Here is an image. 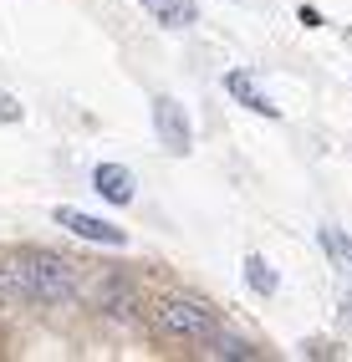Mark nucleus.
<instances>
[{"label": "nucleus", "instance_id": "nucleus-1", "mask_svg": "<svg viewBox=\"0 0 352 362\" xmlns=\"http://www.w3.org/2000/svg\"><path fill=\"white\" fill-rule=\"evenodd\" d=\"M148 322H153L158 337H169V342H209V337L220 332L209 301H199V296H158L148 306Z\"/></svg>", "mask_w": 352, "mask_h": 362}, {"label": "nucleus", "instance_id": "nucleus-2", "mask_svg": "<svg viewBox=\"0 0 352 362\" xmlns=\"http://www.w3.org/2000/svg\"><path fill=\"white\" fill-rule=\"evenodd\" d=\"M26 271H31V306H66L82 296V276L72 260H61L52 250H31L26 255Z\"/></svg>", "mask_w": 352, "mask_h": 362}, {"label": "nucleus", "instance_id": "nucleus-3", "mask_svg": "<svg viewBox=\"0 0 352 362\" xmlns=\"http://www.w3.org/2000/svg\"><path fill=\"white\" fill-rule=\"evenodd\" d=\"M148 112H153V133H158L163 148H169L174 158H189V153H194V128H189V112H184V103L169 98V92H158Z\"/></svg>", "mask_w": 352, "mask_h": 362}, {"label": "nucleus", "instance_id": "nucleus-4", "mask_svg": "<svg viewBox=\"0 0 352 362\" xmlns=\"http://www.w3.org/2000/svg\"><path fill=\"white\" fill-rule=\"evenodd\" d=\"M52 220H57L61 230H72L77 240H92V245H128L123 225H107V220H98V214H87V209L57 204V209H52Z\"/></svg>", "mask_w": 352, "mask_h": 362}, {"label": "nucleus", "instance_id": "nucleus-5", "mask_svg": "<svg viewBox=\"0 0 352 362\" xmlns=\"http://www.w3.org/2000/svg\"><path fill=\"white\" fill-rule=\"evenodd\" d=\"M92 189H98L107 204H117V209L138 199V184H133V174L123 163H98V168H92Z\"/></svg>", "mask_w": 352, "mask_h": 362}, {"label": "nucleus", "instance_id": "nucleus-6", "mask_svg": "<svg viewBox=\"0 0 352 362\" xmlns=\"http://www.w3.org/2000/svg\"><path fill=\"white\" fill-rule=\"evenodd\" d=\"M0 306H31L26 255H0Z\"/></svg>", "mask_w": 352, "mask_h": 362}, {"label": "nucleus", "instance_id": "nucleus-7", "mask_svg": "<svg viewBox=\"0 0 352 362\" xmlns=\"http://www.w3.org/2000/svg\"><path fill=\"white\" fill-rule=\"evenodd\" d=\"M143 11L158 21L163 31H189L194 21H199V6H194V0H143Z\"/></svg>", "mask_w": 352, "mask_h": 362}, {"label": "nucleus", "instance_id": "nucleus-8", "mask_svg": "<svg viewBox=\"0 0 352 362\" xmlns=\"http://www.w3.org/2000/svg\"><path fill=\"white\" fill-rule=\"evenodd\" d=\"M225 92H230V98L240 103V107L261 112V117H281V107H276V103L266 98V92H261V87H255V82L245 77V71H225Z\"/></svg>", "mask_w": 352, "mask_h": 362}, {"label": "nucleus", "instance_id": "nucleus-9", "mask_svg": "<svg viewBox=\"0 0 352 362\" xmlns=\"http://www.w3.org/2000/svg\"><path fill=\"white\" fill-rule=\"evenodd\" d=\"M98 301H102V311H107L112 322H123V327H138V296H133V286H123V281H102Z\"/></svg>", "mask_w": 352, "mask_h": 362}, {"label": "nucleus", "instance_id": "nucleus-10", "mask_svg": "<svg viewBox=\"0 0 352 362\" xmlns=\"http://www.w3.org/2000/svg\"><path fill=\"white\" fill-rule=\"evenodd\" d=\"M240 276H245V286H250L255 296H276V291H281V276L271 271L266 255H245V260H240Z\"/></svg>", "mask_w": 352, "mask_h": 362}, {"label": "nucleus", "instance_id": "nucleus-11", "mask_svg": "<svg viewBox=\"0 0 352 362\" xmlns=\"http://www.w3.org/2000/svg\"><path fill=\"white\" fill-rule=\"evenodd\" d=\"M204 357H220V362H250L255 347L245 342V337H235V332H215L204 342Z\"/></svg>", "mask_w": 352, "mask_h": 362}, {"label": "nucleus", "instance_id": "nucleus-12", "mask_svg": "<svg viewBox=\"0 0 352 362\" xmlns=\"http://www.w3.org/2000/svg\"><path fill=\"white\" fill-rule=\"evenodd\" d=\"M317 245H322L327 255H332L337 265H352V240H347L337 225H322V230H317Z\"/></svg>", "mask_w": 352, "mask_h": 362}, {"label": "nucleus", "instance_id": "nucleus-13", "mask_svg": "<svg viewBox=\"0 0 352 362\" xmlns=\"http://www.w3.org/2000/svg\"><path fill=\"white\" fill-rule=\"evenodd\" d=\"M0 117H6V123H20V103L11 98V92H0Z\"/></svg>", "mask_w": 352, "mask_h": 362}, {"label": "nucleus", "instance_id": "nucleus-14", "mask_svg": "<svg viewBox=\"0 0 352 362\" xmlns=\"http://www.w3.org/2000/svg\"><path fill=\"white\" fill-rule=\"evenodd\" d=\"M342 322H347V327H352V291H347V296H342Z\"/></svg>", "mask_w": 352, "mask_h": 362}]
</instances>
